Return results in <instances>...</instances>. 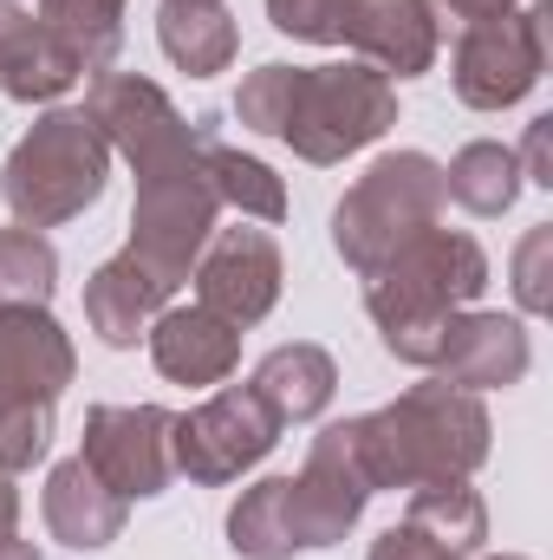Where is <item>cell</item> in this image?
<instances>
[{
    "label": "cell",
    "instance_id": "1",
    "mask_svg": "<svg viewBox=\"0 0 553 560\" xmlns=\"http://www.w3.org/2000/svg\"><path fill=\"white\" fill-rule=\"evenodd\" d=\"M235 118L280 138L306 163H345L398 125V85L358 66H255L235 92Z\"/></svg>",
    "mask_w": 553,
    "mask_h": 560
},
{
    "label": "cell",
    "instance_id": "2",
    "mask_svg": "<svg viewBox=\"0 0 553 560\" xmlns=\"http://www.w3.org/2000/svg\"><path fill=\"white\" fill-rule=\"evenodd\" d=\"M489 287V255L462 229H423L404 248H391L365 275V313L391 359L436 365L456 313H469Z\"/></svg>",
    "mask_w": 553,
    "mask_h": 560
},
{
    "label": "cell",
    "instance_id": "3",
    "mask_svg": "<svg viewBox=\"0 0 553 560\" xmlns=\"http://www.w3.org/2000/svg\"><path fill=\"white\" fill-rule=\"evenodd\" d=\"M358 430V463L372 495L378 489H423V482H469L489 463L495 423L475 392H456L443 378L411 385L398 405L352 418Z\"/></svg>",
    "mask_w": 553,
    "mask_h": 560
},
{
    "label": "cell",
    "instance_id": "4",
    "mask_svg": "<svg viewBox=\"0 0 553 560\" xmlns=\"http://www.w3.org/2000/svg\"><path fill=\"white\" fill-rule=\"evenodd\" d=\"M111 183V143L85 112H46L26 138L7 150L0 196L20 229H59L85 215Z\"/></svg>",
    "mask_w": 553,
    "mask_h": 560
},
{
    "label": "cell",
    "instance_id": "5",
    "mask_svg": "<svg viewBox=\"0 0 553 560\" xmlns=\"http://www.w3.org/2000/svg\"><path fill=\"white\" fill-rule=\"evenodd\" d=\"M449 189H443V163L423 150H391L378 156L332 209V248L352 275H372L391 248H404L411 235L436 229Z\"/></svg>",
    "mask_w": 553,
    "mask_h": 560
},
{
    "label": "cell",
    "instance_id": "6",
    "mask_svg": "<svg viewBox=\"0 0 553 560\" xmlns=\"http://www.w3.org/2000/svg\"><path fill=\"white\" fill-rule=\"evenodd\" d=\"M85 118L98 125V138L111 143V156H125L138 176L202 156V138L215 131V118H196L189 125L169 105V92L138 79V72H98L92 92H85Z\"/></svg>",
    "mask_w": 553,
    "mask_h": 560
},
{
    "label": "cell",
    "instance_id": "7",
    "mask_svg": "<svg viewBox=\"0 0 553 560\" xmlns=\"http://www.w3.org/2000/svg\"><path fill=\"white\" fill-rule=\"evenodd\" d=\"M548 20L553 7L534 0L521 13H502V20H475L462 39H456V59H449V85L469 112H508L521 105L541 72H548Z\"/></svg>",
    "mask_w": 553,
    "mask_h": 560
},
{
    "label": "cell",
    "instance_id": "8",
    "mask_svg": "<svg viewBox=\"0 0 553 560\" xmlns=\"http://www.w3.org/2000/svg\"><path fill=\"white\" fill-rule=\"evenodd\" d=\"M215 215H222V196H215L202 156L150 170V176H138V202H131V255H143L169 280H189V268L202 261V248L215 235Z\"/></svg>",
    "mask_w": 553,
    "mask_h": 560
},
{
    "label": "cell",
    "instance_id": "9",
    "mask_svg": "<svg viewBox=\"0 0 553 560\" xmlns=\"http://www.w3.org/2000/svg\"><path fill=\"white\" fill-rule=\"evenodd\" d=\"M280 443V418L255 398V385H222L215 398H202L196 411L169 423V463L189 482H235L255 463H268V450Z\"/></svg>",
    "mask_w": 553,
    "mask_h": 560
},
{
    "label": "cell",
    "instance_id": "10",
    "mask_svg": "<svg viewBox=\"0 0 553 560\" xmlns=\"http://www.w3.org/2000/svg\"><path fill=\"white\" fill-rule=\"evenodd\" d=\"M286 502H293V535H299V555L306 548H339L365 502H372V482H365V463H358V430L352 418L326 423L306 450V469L286 476Z\"/></svg>",
    "mask_w": 553,
    "mask_h": 560
},
{
    "label": "cell",
    "instance_id": "11",
    "mask_svg": "<svg viewBox=\"0 0 553 560\" xmlns=\"http://www.w3.org/2000/svg\"><path fill=\"white\" fill-rule=\"evenodd\" d=\"M169 423H176V411H163V405H92L79 456H85V469L111 495L150 502L176 476V463H169Z\"/></svg>",
    "mask_w": 553,
    "mask_h": 560
},
{
    "label": "cell",
    "instance_id": "12",
    "mask_svg": "<svg viewBox=\"0 0 553 560\" xmlns=\"http://www.w3.org/2000/svg\"><path fill=\"white\" fill-rule=\"evenodd\" d=\"M196 275V306L222 313L228 326H261L280 306V280H286V261H280V242L268 229H222L209 235L202 261L189 268Z\"/></svg>",
    "mask_w": 553,
    "mask_h": 560
},
{
    "label": "cell",
    "instance_id": "13",
    "mask_svg": "<svg viewBox=\"0 0 553 560\" xmlns=\"http://www.w3.org/2000/svg\"><path fill=\"white\" fill-rule=\"evenodd\" d=\"M79 378L72 332L46 306L0 300V405H59Z\"/></svg>",
    "mask_w": 553,
    "mask_h": 560
},
{
    "label": "cell",
    "instance_id": "14",
    "mask_svg": "<svg viewBox=\"0 0 553 560\" xmlns=\"http://www.w3.org/2000/svg\"><path fill=\"white\" fill-rule=\"evenodd\" d=\"M339 39L385 79H423L436 66L443 26L430 0H345Z\"/></svg>",
    "mask_w": 553,
    "mask_h": 560
},
{
    "label": "cell",
    "instance_id": "15",
    "mask_svg": "<svg viewBox=\"0 0 553 560\" xmlns=\"http://www.w3.org/2000/svg\"><path fill=\"white\" fill-rule=\"evenodd\" d=\"M528 365H534V346L515 313H456V326L436 352V378L456 392H475V398L521 385Z\"/></svg>",
    "mask_w": 553,
    "mask_h": 560
},
{
    "label": "cell",
    "instance_id": "16",
    "mask_svg": "<svg viewBox=\"0 0 553 560\" xmlns=\"http://www.w3.org/2000/svg\"><path fill=\"white\" fill-rule=\"evenodd\" d=\"M143 339L169 385H222L242 365V326H228L209 306H163Z\"/></svg>",
    "mask_w": 553,
    "mask_h": 560
},
{
    "label": "cell",
    "instance_id": "17",
    "mask_svg": "<svg viewBox=\"0 0 553 560\" xmlns=\"http://www.w3.org/2000/svg\"><path fill=\"white\" fill-rule=\"evenodd\" d=\"M176 287L183 280H169L163 268H150L143 255H111L98 275L85 280V326L105 339V346H138L143 332H150V319L176 300Z\"/></svg>",
    "mask_w": 553,
    "mask_h": 560
},
{
    "label": "cell",
    "instance_id": "18",
    "mask_svg": "<svg viewBox=\"0 0 553 560\" xmlns=\"http://www.w3.org/2000/svg\"><path fill=\"white\" fill-rule=\"evenodd\" d=\"M39 509H46L52 541H66L72 555H98V548H111V541L125 535V509H131V502L111 495V489L85 469V456H72V463H52Z\"/></svg>",
    "mask_w": 553,
    "mask_h": 560
},
{
    "label": "cell",
    "instance_id": "19",
    "mask_svg": "<svg viewBox=\"0 0 553 560\" xmlns=\"http://www.w3.org/2000/svg\"><path fill=\"white\" fill-rule=\"evenodd\" d=\"M248 385H255V398H261L280 423H313L332 405V392H339V365H332L326 346L293 339V346H274V352L255 365Z\"/></svg>",
    "mask_w": 553,
    "mask_h": 560
},
{
    "label": "cell",
    "instance_id": "20",
    "mask_svg": "<svg viewBox=\"0 0 553 560\" xmlns=\"http://www.w3.org/2000/svg\"><path fill=\"white\" fill-rule=\"evenodd\" d=\"M156 39H163L169 66H183L189 79H215L242 52V26L222 0H163L156 7Z\"/></svg>",
    "mask_w": 553,
    "mask_h": 560
},
{
    "label": "cell",
    "instance_id": "21",
    "mask_svg": "<svg viewBox=\"0 0 553 560\" xmlns=\"http://www.w3.org/2000/svg\"><path fill=\"white\" fill-rule=\"evenodd\" d=\"M39 26L79 59V72H111L125 52V0H39Z\"/></svg>",
    "mask_w": 553,
    "mask_h": 560
},
{
    "label": "cell",
    "instance_id": "22",
    "mask_svg": "<svg viewBox=\"0 0 553 560\" xmlns=\"http://www.w3.org/2000/svg\"><path fill=\"white\" fill-rule=\"evenodd\" d=\"M85 72H79V59L39 26V20H26L20 26V39L7 46V59H0V92L7 98H20V105H52L59 92H72Z\"/></svg>",
    "mask_w": 553,
    "mask_h": 560
},
{
    "label": "cell",
    "instance_id": "23",
    "mask_svg": "<svg viewBox=\"0 0 553 560\" xmlns=\"http://www.w3.org/2000/svg\"><path fill=\"white\" fill-rule=\"evenodd\" d=\"M443 189L449 202H462L469 215H508L515 196H521V156L508 143H462L443 170Z\"/></svg>",
    "mask_w": 553,
    "mask_h": 560
},
{
    "label": "cell",
    "instance_id": "24",
    "mask_svg": "<svg viewBox=\"0 0 553 560\" xmlns=\"http://www.w3.org/2000/svg\"><path fill=\"white\" fill-rule=\"evenodd\" d=\"M228 548L242 560H293V502H286V476H261L255 489H242V502L228 509Z\"/></svg>",
    "mask_w": 553,
    "mask_h": 560
},
{
    "label": "cell",
    "instance_id": "25",
    "mask_svg": "<svg viewBox=\"0 0 553 560\" xmlns=\"http://www.w3.org/2000/svg\"><path fill=\"white\" fill-rule=\"evenodd\" d=\"M202 170H209V183H215V196L228 209H242L255 222H280L286 215V183L261 156H242L235 143H222V131H209V143H202Z\"/></svg>",
    "mask_w": 553,
    "mask_h": 560
},
{
    "label": "cell",
    "instance_id": "26",
    "mask_svg": "<svg viewBox=\"0 0 553 560\" xmlns=\"http://www.w3.org/2000/svg\"><path fill=\"white\" fill-rule=\"evenodd\" d=\"M404 522L430 528L456 560L482 555V541H489V509H482V495L469 482H423V489H411Z\"/></svg>",
    "mask_w": 553,
    "mask_h": 560
},
{
    "label": "cell",
    "instance_id": "27",
    "mask_svg": "<svg viewBox=\"0 0 553 560\" xmlns=\"http://www.w3.org/2000/svg\"><path fill=\"white\" fill-rule=\"evenodd\" d=\"M59 287V255L39 229H0V300L46 306Z\"/></svg>",
    "mask_w": 553,
    "mask_h": 560
},
{
    "label": "cell",
    "instance_id": "28",
    "mask_svg": "<svg viewBox=\"0 0 553 560\" xmlns=\"http://www.w3.org/2000/svg\"><path fill=\"white\" fill-rule=\"evenodd\" d=\"M52 450V405H0V469L20 476Z\"/></svg>",
    "mask_w": 553,
    "mask_h": 560
},
{
    "label": "cell",
    "instance_id": "29",
    "mask_svg": "<svg viewBox=\"0 0 553 560\" xmlns=\"http://www.w3.org/2000/svg\"><path fill=\"white\" fill-rule=\"evenodd\" d=\"M268 20H274L286 39H306V46H339L345 0H268Z\"/></svg>",
    "mask_w": 553,
    "mask_h": 560
},
{
    "label": "cell",
    "instance_id": "30",
    "mask_svg": "<svg viewBox=\"0 0 553 560\" xmlns=\"http://www.w3.org/2000/svg\"><path fill=\"white\" fill-rule=\"evenodd\" d=\"M548 255H553V229H534L515 255V300L521 313H548L553 306V287H548Z\"/></svg>",
    "mask_w": 553,
    "mask_h": 560
},
{
    "label": "cell",
    "instance_id": "31",
    "mask_svg": "<svg viewBox=\"0 0 553 560\" xmlns=\"http://www.w3.org/2000/svg\"><path fill=\"white\" fill-rule=\"evenodd\" d=\"M365 560H456L430 528H416V522H398V528H385L378 541H372V555Z\"/></svg>",
    "mask_w": 553,
    "mask_h": 560
},
{
    "label": "cell",
    "instance_id": "32",
    "mask_svg": "<svg viewBox=\"0 0 553 560\" xmlns=\"http://www.w3.org/2000/svg\"><path fill=\"white\" fill-rule=\"evenodd\" d=\"M548 143H553V118H534L528 125V138H521V183H541V189H553V163H548Z\"/></svg>",
    "mask_w": 553,
    "mask_h": 560
},
{
    "label": "cell",
    "instance_id": "33",
    "mask_svg": "<svg viewBox=\"0 0 553 560\" xmlns=\"http://www.w3.org/2000/svg\"><path fill=\"white\" fill-rule=\"evenodd\" d=\"M430 7H443V13H456V20H502V13H515V0H430Z\"/></svg>",
    "mask_w": 553,
    "mask_h": 560
},
{
    "label": "cell",
    "instance_id": "34",
    "mask_svg": "<svg viewBox=\"0 0 553 560\" xmlns=\"http://www.w3.org/2000/svg\"><path fill=\"white\" fill-rule=\"evenodd\" d=\"M26 20H33V13H26L20 0H0V59H7V46L20 39V26H26Z\"/></svg>",
    "mask_w": 553,
    "mask_h": 560
},
{
    "label": "cell",
    "instance_id": "35",
    "mask_svg": "<svg viewBox=\"0 0 553 560\" xmlns=\"http://www.w3.org/2000/svg\"><path fill=\"white\" fill-rule=\"evenodd\" d=\"M13 522H20V489H13V476L0 469V535H13Z\"/></svg>",
    "mask_w": 553,
    "mask_h": 560
},
{
    "label": "cell",
    "instance_id": "36",
    "mask_svg": "<svg viewBox=\"0 0 553 560\" xmlns=\"http://www.w3.org/2000/svg\"><path fill=\"white\" fill-rule=\"evenodd\" d=\"M0 560H39V548L20 541V535H0Z\"/></svg>",
    "mask_w": 553,
    "mask_h": 560
},
{
    "label": "cell",
    "instance_id": "37",
    "mask_svg": "<svg viewBox=\"0 0 553 560\" xmlns=\"http://www.w3.org/2000/svg\"><path fill=\"white\" fill-rule=\"evenodd\" d=\"M469 560H489V555H469ZM502 560H521V555H502Z\"/></svg>",
    "mask_w": 553,
    "mask_h": 560
}]
</instances>
